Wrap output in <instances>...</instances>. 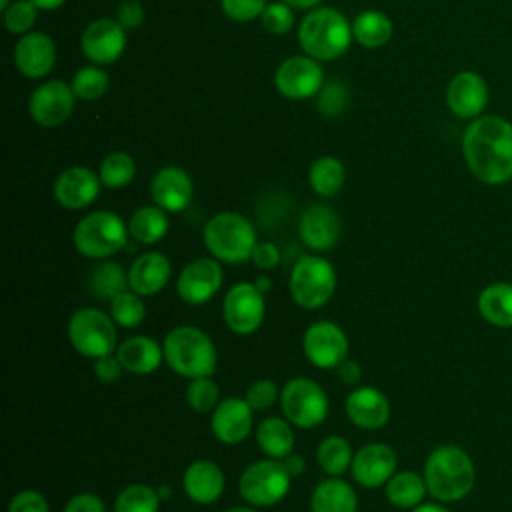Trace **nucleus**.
I'll return each mask as SVG.
<instances>
[{"label": "nucleus", "mask_w": 512, "mask_h": 512, "mask_svg": "<svg viewBox=\"0 0 512 512\" xmlns=\"http://www.w3.org/2000/svg\"><path fill=\"white\" fill-rule=\"evenodd\" d=\"M462 154L476 180L498 186L512 180V122L478 116L462 136Z\"/></svg>", "instance_id": "obj_1"}, {"label": "nucleus", "mask_w": 512, "mask_h": 512, "mask_svg": "<svg viewBox=\"0 0 512 512\" xmlns=\"http://www.w3.org/2000/svg\"><path fill=\"white\" fill-rule=\"evenodd\" d=\"M428 494L438 502H456L470 494L476 482L474 462L466 450L454 444L434 448L424 462Z\"/></svg>", "instance_id": "obj_2"}, {"label": "nucleus", "mask_w": 512, "mask_h": 512, "mask_svg": "<svg viewBox=\"0 0 512 512\" xmlns=\"http://www.w3.org/2000/svg\"><path fill=\"white\" fill-rule=\"evenodd\" d=\"M164 362L186 380L212 376L218 362V352L212 338L198 326H176L162 342Z\"/></svg>", "instance_id": "obj_3"}, {"label": "nucleus", "mask_w": 512, "mask_h": 512, "mask_svg": "<svg viewBox=\"0 0 512 512\" xmlns=\"http://www.w3.org/2000/svg\"><path fill=\"white\" fill-rule=\"evenodd\" d=\"M298 42L306 56L314 60H334L348 50L352 42V24L340 10L320 6L302 18Z\"/></svg>", "instance_id": "obj_4"}, {"label": "nucleus", "mask_w": 512, "mask_h": 512, "mask_svg": "<svg viewBox=\"0 0 512 512\" xmlns=\"http://www.w3.org/2000/svg\"><path fill=\"white\" fill-rule=\"evenodd\" d=\"M202 240L210 256L226 264H242L252 258L258 244L252 222L238 212L214 214L202 232Z\"/></svg>", "instance_id": "obj_5"}, {"label": "nucleus", "mask_w": 512, "mask_h": 512, "mask_svg": "<svg viewBox=\"0 0 512 512\" xmlns=\"http://www.w3.org/2000/svg\"><path fill=\"white\" fill-rule=\"evenodd\" d=\"M128 224L110 210H96L78 220L72 232L74 248L92 260H106L128 246Z\"/></svg>", "instance_id": "obj_6"}, {"label": "nucleus", "mask_w": 512, "mask_h": 512, "mask_svg": "<svg viewBox=\"0 0 512 512\" xmlns=\"http://www.w3.org/2000/svg\"><path fill=\"white\" fill-rule=\"evenodd\" d=\"M290 296L306 310H318L330 302L336 292V270L320 254L300 256L290 270Z\"/></svg>", "instance_id": "obj_7"}, {"label": "nucleus", "mask_w": 512, "mask_h": 512, "mask_svg": "<svg viewBox=\"0 0 512 512\" xmlns=\"http://www.w3.org/2000/svg\"><path fill=\"white\" fill-rule=\"evenodd\" d=\"M280 408L284 418L304 430L320 426L330 410L326 390L312 378L294 376L280 390Z\"/></svg>", "instance_id": "obj_8"}, {"label": "nucleus", "mask_w": 512, "mask_h": 512, "mask_svg": "<svg viewBox=\"0 0 512 512\" xmlns=\"http://www.w3.org/2000/svg\"><path fill=\"white\" fill-rule=\"evenodd\" d=\"M110 314L86 306L76 310L68 322V340L72 348L86 358H100L116 352L118 332Z\"/></svg>", "instance_id": "obj_9"}, {"label": "nucleus", "mask_w": 512, "mask_h": 512, "mask_svg": "<svg viewBox=\"0 0 512 512\" xmlns=\"http://www.w3.org/2000/svg\"><path fill=\"white\" fill-rule=\"evenodd\" d=\"M292 476L282 460L264 458L244 468L238 478V492L246 504L268 508L286 498L290 492Z\"/></svg>", "instance_id": "obj_10"}, {"label": "nucleus", "mask_w": 512, "mask_h": 512, "mask_svg": "<svg viewBox=\"0 0 512 512\" xmlns=\"http://www.w3.org/2000/svg\"><path fill=\"white\" fill-rule=\"evenodd\" d=\"M266 294L254 282H236L222 300V318L230 332L238 336L254 334L266 316Z\"/></svg>", "instance_id": "obj_11"}, {"label": "nucleus", "mask_w": 512, "mask_h": 512, "mask_svg": "<svg viewBox=\"0 0 512 512\" xmlns=\"http://www.w3.org/2000/svg\"><path fill=\"white\" fill-rule=\"evenodd\" d=\"M302 350L308 362L320 370H334L348 358V336L332 320L312 322L302 336Z\"/></svg>", "instance_id": "obj_12"}, {"label": "nucleus", "mask_w": 512, "mask_h": 512, "mask_svg": "<svg viewBox=\"0 0 512 512\" xmlns=\"http://www.w3.org/2000/svg\"><path fill=\"white\" fill-rule=\"evenodd\" d=\"M224 284L222 262L214 256H200L190 260L176 278L178 296L190 304L200 306L212 300Z\"/></svg>", "instance_id": "obj_13"}, {"label": "nucleus", "mask_w": 512, "mask_h": 512, "mask_svg": "<svg viewBox=\"0 0 512 512\" xmlns=\"http://www.w3.org/2000/svg\"><path fill=\"white\" fill-rule=\"evenodd\" d=\"M274 84L282 96L290 100H304L320 92L324 86V72L318 60L310 56H290L278 66Z\"/></svg>", "instance_id": "obj_14"}, {"label": "nucleus", "mask_w": 512, "mask_h": 512, "mask_svg": "<svg viewBox=\"0 0 512 512\" xmlns=\"http://www.w3.org/2000/svg\"><path fill=\"white\" fill-rule=\"evenodd\" d=\"M74 102L76 94L70 84L62 80H48L32 92L28 100V112L38 126L56 128L70 118Z\"/></svg>", "instance_id": "obj_15"}, {"label": "nucleus", "mask_w": 512, "mask_h": 512, "mask_svg": "<svg viewBox=\"0 0 512 512\" xmlns=\"http://www.w3.org/2000/svg\"><path fill=\"white\" fill-rule=\"evenodd\" d=\"M210 428L218 442L226 446H236L244 442L254 428V410L246 398L228 396L218 402L210 412Z\"/></svg>", "instance_id": "obj_16"}, {"label": "nucleus", "mask_w": 512, "mask_h": 512, "mask_svg": "<svg viewBox=\"0 0 512 512\" xmlns=\"http://www.w3.org/2000/svg\"><path fill=\"white\" fill-rule=\"evenodd\" d=\"M80 48L90 62L112 64L126 48V30L116 18H96L84 28Z\"/></svg>", "instance_id": "obj_17"}, {"label": "nucleus", "mask_w": 512, "mask_h": 512, "mask_svg": "<svg viewBox=\"0 0 512 512\" xmlns=\"http://www.w3.org/2000/svg\"><path fill=\"white\" fill-rule=\"evenodd\" d=\"M398 456L392 446L382 442H372L354 452L350 474L356 484L364 488L384 486L396 472Z\"/></svg>", "instance_id": "obj_18"}, {"label": "nucleus", "mask_w": 512, "mask_h": 512, "mask_svg": "<svg viewBox=\"0 0 512 512\" xmlns=\"http://www.w3.org/2000/svg\"><path fill=\"white\" fill-rule=\"evenodd\" d=\"M340 232V216L328 204L308 206L298 220L300 240L316 254L332 250L340 238Z\"/></svg>", "instance_id": "obj_19"}, {"label": "nucleus", "mask_w": 512, "mask_h": 512, "mask_svg": "<svg viewBox=\"0 0 512 512\" xmlns=\"http://www.w3.org/2000/svg\"><path fill=\"white\" fill-rule=\"evenodd\" d=\"M100 176L86 166H70L54 182V198L66 210H82L100 194Z\"/></svg>", "instance_id": "obj_20"}, {"label": "nucleus", "mask_w": 512, "mask_h": 512, "mask_svg": "<svg viewBox=\"0 0 512 512\" xmlns=\"http://www.w3.org/2000/svg\"><path fill=\"white\" fill-rule=\"evenodd\" d=\"M446 104L458 118H478L488 106V84L472 70L458 72L446 88Z\"/></svg>", "instance_id": "obj_21"}, {"label": "nucleus", "mask_w": 512, "mask_h": 512, "mask_svg": "<svg viewBox=\"0 0 512 512\" xmlns=\"http://www.w3.org/2000/svg\"><path fill=\"white\" fill-rule=\"evenodd\" d=\"M346 416L360 430H380L390 420V402L376 386H356L344 402Z\"/></svg>", "instance_id": "obj_22"}, {"label": "nucleus", "mask_w": 512, "mask_h": 512, "mask_svg": "<svg viewBox=\"0 0 512 512\" xmlns=\"http://www.w3.org/2000/svg\"><path fill=\"white\" fill-rule=\"evenodd\" d=\"M14 62L22 76L26 78H44L56 62L54 40L44 32L22 34L14 48Z\"/></svg>", "instance_id": "obj_23"}, {"label": "nucleus", "mask_w": 512, "mask_h": 512, "mask_svg": "<svg viewBox=\"0 0 512 512\" xmlns=\"http://www.w3.org/2000/svg\"><path fill=\"white\" fill-rule=\"evenodd\" d=\"M194 186L186 170L178 166L160 168L150 182V196L166 212H182L192 202Z\"/></svg>", "instance_id": "obj_24"}, {"label": "nucleus", "mask_w": 512, "mask_h": 512, "mask_svg": "<svg viewBox=\"0 0 512 512\" xmlns=\"http://www.w3.org/2000/svg\"><path fill=\"white\" fill-rule=\"evenodd\" d=\"M184 494L200 506H208L220 500L226 488L222 468L212 460H194L188 464L182 476Z\"/></svg>", "instance_id": "obj_25"}, {"label": "nucleus", "mask_w": 512, "mask_h": 512, "mask_svg": "<svg viewBox=\"0 0 512 512\" xmlns=\"http://www.w3.org/2000/svg\"><path fill=\"white\" fill-rule=\"evenodd\" d=\"M172 278L170 260L156 250L140 254L128 270V284L140 296H154L166 288Z\"/></svg>", "instance_id": "obj_26"}, {"label": "nucleus", "mask_w": 512, "mask_h": 512, "mask_svg": "<svg viewBox=\"0 0 512 512\" xmlns=\"http://www.w3.org/2000/svg\"><path fill=\"white\" fill-rule=\"evenodd\" d=\"M116 356L126 372L146 376L156 372L164 362V348L152 336L138 334L122 340L116 348Z\"/></svg>", "instance_id": "obj_27"}, {"label": "nucleus", "mask_w": 512, "mask_h": 512, "mask_svg": "<svg viewBox=\"0 0 512 512\" xmlns=\"http://www.w3.org/2000/svg\"><path fill=\"white\" fill-rule=\"evenodd\" d=\"M312 512H358V496L352 484L340 476H328L318 482L310 496Z\"/></svg>", "instance_id": "obj_28"}, {"label": "nucleus", "mask_w": 512, "mask_h": 512, "mask_svg": "<svg viewBox=\"0 0 512 512\" xmlns=\"http://www.w3.org/2000/svg\"><path fill=\"white\" fill-rule=\"evenodd\" d=\"M258 448L268 456L282 460L294 452V430L286 418L268 416L256 426Z\"/></svg>", "instance_id": "obj_29"}, {"label": "nucleus", "mask_w": 512, "mask_h": 512, "mask_svg": "<svg viewBox=\"0 0 512 512\" xmlns=\"http://www.w3.org/2000/svg\"><path fill=\"white\" fill-rule=\"evenodd\" d=\"M480 316L498 328H512V284L494 282L478 294Z\"/></svg>", "instance_id": "obj_30"}, {"label": "nucleus", "mask_w": 512, "mask_h": 512, "mask_svg": "<svg viewBox=\"0 0 512 512\" xmlns=\"http://www.w3.org/2000/svg\"><path fill=\"white\" fill-rule=\"evenodd\" d=\"M384 492H386L388 502L394 508L412 510L418 504H422V500L428 492V486H426L424 476H420L412 470H400V472L396 470L394 476L384 484Z\"/></svg>", "instance_id": "obj_31"}, {"label": "nucleus", "mask_w": 512, "mask_h": 512, "mask_svg": "<svg viewBox=\"0 0 512 512\" xmlns=\"http://www.w3.org/2000/svg\"><path fill=\"white\" fill-rule=\"evenodd\" d=\"M170 228L168 212L156 204L140 206L128 220V232L138 244H156L160 242Z\"/></svg>", "instance_id": "obj_32"}, {"label": "nucleus", "mask_w": 512, "mask_h": 512, "mask_svg": "<svg viewBox=\"0 0 512 512\" xmlns=\"http://www.w3.org/2000/svg\"><path fill=\"white\" fill-rule=\"evenodd\" d=\"M86 284H88V290L92 296H96L98 300H108V302H112L118 294H122L130 286L128 272L118 262H110V260L98 262L88 272Z\"/></svg>", "instance_id": "obj_33"}, {"label": "nucleus", "mask_w": 512, "mask_h": 512, "mask_svg": "<svg viewBox=\"0 0 512 512\" xmlns=\"http://www.w3.org/2000/svg\"><path fill=\"white\" fill-rule=\"evenodd\" d=\"M392 30V20L380 10H364L352 20V38L364 48H382Z\"/></svg>", "instance_id": "obj_34"}, {"label": "nucleus", "mask_w": 512, "mask_h": 512, "mask_svg": "<svg viewBox=\"0 0 512 512\" xmlns=\"http://www.w3.org/2000/svg\"><path fill=\"white\" fill-rule=\"evenodd\" d=\"M346 180V170L344 164L334 158V156H320L312 162L310 170H308V182L310 188L324 198L336 196Z\"/></svg>", "instance_id": "obj_35"}, {"label": "nucleus", "mask_w": 512, "mask_h": 512, "mask_svg": "<svg viewBox=\"0 0 512 512\" xmlns=\"http://www.w3.org/2000/svg\"><path fill=\"white\" fill-rule=\"evenodd\" d=\"M352 446L344 436H326L316 448V460L328 476H342L352 466Z\"/></svg>", "instance_id": "obj_36"}, {"label": "nucleus", "mask_w": 512, "mask_h": 512, "mask_svg": "<svg viewBox=\"0 0 512 512\" xmlns=\"http://www.w3.org/2000/svg\"><path fill=\"white\" fill-rule=\"evenodd\" d=\"M162 498L158 494V488L134 482L120 490V494L114 500V512H160Z\"/></svg>", "instance_id": "obj_37"}, {"label": "nucleus", "mask_w": 512, "mask_h": 512, "mask_svg": "<svg viewBox=\"0 0 512 512\" xmlns=\"http://www.w3.org/2000/svg\"><path fill=\"white\" fill-rule=\"evenodd\" d=\"M134 174H136L134 158L130 154H126V152H110L102 160L100 170H98L102 186L112 188V190L128 186L132 182Z\"/></svg>", "instance_id": "obj_38"}, {"label": "nucleus", "mask_w": 512, "mask_h": 512, "mask_svg": "<svg viewBox=\"0 0 512 512\" xmlns=\"http://www.w3.org/2000/svg\"><path fill=\"white\" fill-rule=\"evenodd\" d=\"M110 316L120 328H136L146 318V304L134 290H124L110 302Z\"/></svg>", "instance_id": "obj_39"}, {"label": "nucleus", "mask_w": 512, "mask_h": 512, "mask_svg": "<svg viewBox=\"0 0 512 512\" xmlns=\"http://www.w3.org/2000/svg\"><path fill=\"white\" fill-rule=\"evenodd\" d=\"M70 86H72L76 98L92 102V100H98V98H102L106 94V90L110 86V78H108V74L102 68L86 66V68H80L72 76Z\"/></svg>", "instance_id": "obj_40"}, {"label": "nucleus", "mask_w": 512, "mask_h": 512, "mask_svg": "<svg viewBox=\"0 0 512 512\" xmlns=\"http://www.w3.org/2000/svg\"><path fill=\"white\" fill-rule=\"evenodd\" d=\"M186 402L188 406L198 412V414H206V412H212L218 402H220V392H218V386L216 382L210 378V376H202V378H194V380H188V386H186Z\"/></svg>", "instance_id": "obj_41"}, {"label": "nucleus", "mask_w": 512, "mask_h": 512, "mask_svg": "<svg viewBox=\"0 0 512 512\" xmlns=\"http://www.w3.org/2000/svg\"><path fill=\"white\" fill-rule=\"evenodd\" d=\"M36 22V6L30 0H14L4 8V26L12 34H28Z\"/></svg>", "instance_id": "obj_42"}, {"label": "nucleus", "mask_w": 512, "mask_h": 512, "mask_svg": "<svg viewBox=\"0 0 512 512\" xmlns=\"http://www.w3.org/2000/svg\"><path fill=\"white\" fill-rule=\"evenodd\" d=\"M318 110L324 116H340L348 106V90L342 82H328L320 88Z\"/></svg>", "instance_id": "obj_43"}, {"label": "nucleus", "mask_w": 512, "mask_h": 512, "mask_svg": "<svg viewBox=\"0 0 512 512\" xmlns=\"http://www.w3.org/2000/svg\"><path fill=\"white\" fill-rule=\"evenodd\" d=\"M244 398L254 412H264V410L272 408V404L276 400H280V390H278L276 382H272L268 378H260L248 386Z\"/></svg>", "instance_id": "obj_44"}, {"label": "nucleus", "mask_w": 512, "mask_h": 512, "mask_svg": "<svg viewBox=\"0 0 512 512\" xmlns=\"http://www.w3.org/2000/svg\"><path fill=\"white\" fill-rule=\"evenodd\" d=\"M260 22L270 34H286L294 26V12L288 4L274 2L264 8Z\"/></svg>", "instance_id": "obj_45"}, {"label": "nucleus", "mask_w": 512, "mask_h": 512, "mask_svg": "<svg viewBox=\"0 0 512 512\" xmlns=\"http://www.w3.org/2000/svg\"><path fill=\"white\" fill-rule=\"evenodd\" d=\"M220 6L230 20L250 22L254 18H260L268 4L266 0H220Z\"/></svg>", "instance_id": "obj_46"}, {"label": "nucleus", "mask_w": 512, "mask_h": 512, "mask_svg": "<svg viewBox=\"0 0 512 512\" xmlns=\"http://www.w3.org/2000/svg\"><path fill=\"white\" fill-rule=\"evenodd\" d=\"M8 512H50L48 500L38 490L26 488L16 492L8 502Z\"/></svg>", "instance_id": "obj_47"}, {"label": "nucleus", "mask_w": 512, "mask_h": 512, "mask_svg": "<svg viewBox=\"0 0 512 512\" xmlns=\"http://www.w3.org/2000/svg\"><path fill=\"white\" fill-rule=\"evenodd\" d=\"M122 372H124V366H122V362L118 360L116 352L106 354V356H100V358L94 360V376H96L100 382H104V384H114V382H118L120 376H122Z\"/></svg>", "instance_id": "obj_48"}, {"label": "nucleus", "mask_w": 512, "mask_h": 512, "mask_svg": "<svg viewBox=\"0 0 512 512\" xmlns=\"http://www.w3.org/2000/svg\"><path fill=\"white\" fill-rule=\"evenodd\" d=\"M144 6L138 0H122L116 8V20L124 30L138 28L144 22Z\"/></svg>", "instance_id": "obj_49"}, {"label": "nucleus", "mask_w": 512, "mask_h": 512, "mask_svg": "<svg viewBox=\"0 0 512 512\" xmlns=\"http://www.w3.org/2000/svg\"><path fill=\"white\" fill-rule=\"evenodd\" d=\"M62 512H106V504L92 492H80L64 504Z\"/></svg>", "instance_id": "obj_50"}, {"label": "nucleus", "mask_w": 512, "mask_h": 512, "mask_svg": "<svg viewBox=\"0 0 512 512\" xmlns=\"http://www.w3.org/2000/svg\"><path fill=\"white\" fill-rule=\"evenodd\" d=\"M250 260L258 270H272L280 264V250L272 242H258Z\"/></svg>", "instance_id": "obj_51"}, {"label": "nucleus", "mask_w": 512, "mask_h": 512, "mask_svg": "<svg viewBox=\"0 0 512 512\" xmlns=\"http://www.w3.org/2000/svg\"><path fill=\"white\" fill-rule=\"evenodd\" d=\"M336 370H338V378L348 386H356L362 380V366L356 360L346 358Z\"/></svg>", "instance_id": "obj_52"}, {"label": "nucleus", "mask_w": 512, "mask_h": 512, "mask_svg": "<svg viewBox=\"0 0 512 512\" xmlns=\"http://www.w3.org/2000/svg\"><path fill=\"white\" fill-rule=\"evenodd\" d=\"M282 462H284V466H286V470L290 472L292 478H298L306 468V460L296 452H290L286 458H282Z\"/></svg>", "instance_id": "obj_53"}, {"label": "nucleus", "mask_w": 512, "mask_h": 512, "mask_svg": "<svg viewBox=\"0 0 512 512\" xmlns=\"http://www.w3.org/2000/svg\"><path fill=\"white\" fill-rule=\"evenodd\" d=\"M410 512H450V510L442 504H436V502H422L416 508H412Z\"/></svg>", "instance_id": "obj_54"}, {"label": "nucleus", "mask_w": 512, "mask_h": 512, "mask_svg": "<svg viewBox=\"0 0 512 512\" xmlns=\"http://www.w3.org/2000/svg\"><path fill=\"white\" fill-rule=\"evenodd\" d=\"M36 8H42V10H56L60 8L66 0H30Z\"/></svg>", "instance_id": "obj_55"}, {"label": "nucleus", "mask_w": 512, "mask_h": 512, "mask_svg": "<svg viewBox=\"0 0 512 512\" xmlns=\"http://www.w3.org/2000/svg\"><path fill=\"white\" fill-rule=\"evenodd\" d=\"M280 2L288 4L290 8H302V10H306V8H314L316 4H320V0H280Z\"/></svg>", "instance_id": "obj_56"}, {"label": "nucleus", "mask_w": 512, "mask_h": 512, "mask_svg": "<svg viewBox=\"0 0 512 512\" xmlns=\"http://www.w3.org/2000/svg\"><path fill=\"white\" fill-rule=\"evenodd\" d=\"M254 284H256V288H258L262 294H268V292L272 290V280H270L268 276H264V274H262V276H258Z\"/></svg>", "instance_id": "obj_57"}, {"label": "nucleus", "mask_w": 512, "mask_h": 512, "mask_svg": "<svg viewBox=\"0 0 512 512\" xmlns=\"http://www.w3.org/2000/svg\"><path fill=\"white\" fill-rule=\"evenodd\" d=\"M224 512H260L256 506H232V508H226Z\"/></svg>", "instance_id": "obj_58"}, {"label": "nucleus", "mask_w": 512, "mask_h": 512, "mask_svg": "<svg viewBox=\"0 0 512 512\" xmlns=\"http://www.w3.org/2000/svg\"><path fill=\"white\" fill-rule=\"evenodd\" d=\"M158 494H160V498H162V500L170 498V486H168V484H162V486H158Z\"/></svg>", "instance_id": "obj_59"}, {"label": "nucleus", "mask_w": 512, "mask_h": 512, "mask_svg": "<svg viewBox=\"0 0 512 512\" xmlns=\"http://www.w3.org/2000/svg\"><path fill=\"white\" fill-rule=\"evenodd\" d=\"M8 4H10V0H0V8H2V10H4Z\"/></svg>", "instance_id": "obj_60"}]
</instances>
